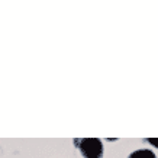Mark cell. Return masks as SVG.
<instances>
[{"label":"cell","instance_id":"1","mask_svg":"<svg viewBox=\"0 0 158 158\" xmlns=\"http://www.w3.org/2000/svg\"><path fill=\"white\" fill-rule=\"evenodd\" d=\"M74 145L84 158H103V142L99 138H77Z\"/></svg>","mask_w":158,"mask_h":158},{"label":"cell","instance_id":"2","mask_svg":"<svg viewBox=\"0 0 158 158\" xmlns=\"http://www.w3.org/2000/svg\"><path fill=\"white\" fill-rule=\"evenodd\" d=\"M128 158H157L155 154L151 149H136L132 154H129Z\"/></svg>","mask_w":158,"mask_h":158},{"label":"cell","instance_id":"3","mask_svg":"<svg viewBox=\"0 0 158 158\" xmlns=\"http://www.w3.org/2000/svg\"><path fill=\"white\" fill-rule=\"evenodd\" d=\"M147 142H148V144H151V145H154V147H157V148H158V138H149V139H147Z\"/></svg>","mask_w":158,"mask_h":158}]
</instances>
